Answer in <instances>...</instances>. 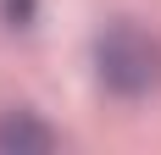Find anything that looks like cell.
Returning a JSON list of instances; mask_svg holds the SVG:
<instances>
[{"label": "cell", "mask_w": 161, "mask_h": 155, "mask_svg": "<svg viewBox=\"0 0 161 155\" xmlns=\"http://www.w3.org/2000/svg\"><path fill=\"white\" fill-rule=\"evenodd\" d=\"M95 78L117 100H145L161 89V45L133 22H111L95 33Z\"/></svg>", "instance_id": "1"}, {"label": "cell", "mask_w": 161, "mask_h": 155, "mask_svg": "<svg viewBox=\"0 0 161 155\" xmlns=\"http://www.w3.org/2000/svg\"><path fill=\"white\" fill-rule=\"evenodd\" d=\"M45 150H56V133L33 111H6L0 116V155H45Z\"/></svg>", "instance_id": "2"}, {"label": "cell", "mask_w": 161, "mask_h": 155, "mask_svg": "<svg viewBox=\"0 0 161 155\" xmlns=\"http://www.w3.org/2000/svg\"><path fill=\"white\" fill-rule=\"evenodd\" d=\"M33 11H39V0H0L6 28H33Z\"/></svg>", "instance_id": "3"}]
</instances>
